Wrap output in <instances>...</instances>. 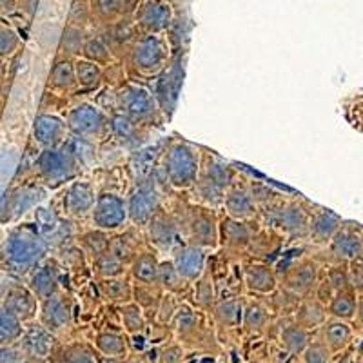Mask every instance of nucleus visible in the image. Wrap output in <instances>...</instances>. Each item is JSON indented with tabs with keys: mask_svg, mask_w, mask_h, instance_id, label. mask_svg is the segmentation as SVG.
<instances>
[{
	"mask_svg": "<svg viewBox=\"0 0 363 363\" xmlns=\"http://www.w3.org/2000/svg\"><path fill=\"white\" fill-rule=\"evenodd\" d=\"M48 251V244L33 227H18L8 236L4 245V262L9 271L24 274L38 267Z\"/></svg>",
	"mask_w": 363,
	"mask_h": 363,
	"instance_id": "f257e3e1",
	"label": "nucleus"
},
{
	"mask_svg": "<svg viewBox=\"0 0 363 363\" xmlns=\"http://www.w3.org/2000/svg\"><path fill=\"white\" fill-rule=\"evenodd\" d=\"M164 169L174 187L187 189V187L194 186L200 173L199 151L193 145L182 144V142L171 145L165 155Z\"/></svg>",
	"mask_w": 363,
	"mask_h": 363,
	"instance_id": "f03ea898",
	"label": "nucleus"
},
{
	"mask_svg": "<svg viewBox=\"0 0 363 363\" xmlns=\"http://www.w3.org/2000/svg\"><path fill=\"white\" fill-rule=\"evenodd\" d=\"M233 182V171L222 164L220 160L211 158L207 160L206 167L202 173H199L196 178V191H199L200 199L209 206H218L223 202V193Z\"/></svg>",
	"mask_w": 363,
	"mask_h": 363,
	"instance_id": "7ed1b4c3",
	"label": "nucleus"
},
{
	"mask_svg": "<svg viewBox=\"0 0 363 363\" xmlns=\"http://www.w3.org/2000/svg\"><path fill=\"white\" fill-rule=\"evenodd\" d=\"M37 167L50 186H60L77 177V160L67 149L45 147L38 157Z\"/></svg>",
	"mask_w": 363,
	"mask_h": 363,
	"instance_id": "20e7f679",
	"label": "nucleus"
},
{
	"mask_svg": "<svg viewBox=\"0 0 363 363\" xmlns=\"http://www.w3.org/2000/svg\"><path fill=\"white\" fill-rule=\"evenodd\" d=\"M93 223L102 231H115L128 220V203L115 193H102L91 209Z\"/></svg>",
	"mask_w": 363,
	"mask_h": 363,
	"instance_id": "39448f33",
	"label": "nucleus"
},
{
	"mask_svg": "<svg viewBox=\"0 0 363 363\" xmlns=\"http://www.w3.org/2000/svg\"><path fill=\"white\" fill-rule=\"evenodd\" d=\"M131 60L133 66L142 73H155L167 60V45L157 33H149L147 37L136 40Z\"/></svg>",
	"mask_w": 363,
	"mask_h": 363,
	"instance_id": "423d86ee",
	"label": "nucleus"
},
{
	"mask_svg": "<svg viewBox=\"0 0 363 363\" xmlns=\"http://www.w3.org/2000/svg\"><path fill=\"white\" fill-rule=\"evenodd\" d=\"M122 113L138 122H149L157 115V104L147 89L138 86H125L118 95Z\"/></svg>",
	"mask_w": 363,
	"mask_h": 363,
	"instance_id": "0eeeda50",
	"label": "nucleus"
},
{
	"mask_svg": "<svg viewBox=\"0 0 363 363\" xmlns=\"http://www.w3.org/2000/svg\"><path fill=\"white\" fill-rule=\"evenodd\" d=\"M108 125V116L93 104H80L67 116V128L77 136H99Z\"/></svg>",
	"mask_w": 363,
	"mask_h": 363,
	"instance_id": "6e6552de",
	"label": "nucleus"
},
{
	"mask_svg": "<svg viewBox=\"0 0 363 363\" xmlns=\"http://www.w3.org/2000/svg\"><path fill=\"white\" fill-rule=\"evenodd\" d=\"M160 211V196L151 186H142L129 196L128 218L138 225H147Z\"/></svg>",
	"mask_w": 363,
	"mask_h": 363,
	"instance_id": "1a4fd4ad",
	"label": "nucleus"
},
{
	"mask_svg": "<svg viewBox=\"0 0 363 363\" xmlns=\"http://www.w3.org/2000/svg\"><path fill=\"white\" fill-rule=\"evenodd\" d=\"M71 322V301L60 293L40 301V323L51 333H58Z\"/></svg>",
	"mask_w": 363,
	"mask_h": 363,
	"instance_id": "9d476101",
	"label": "nucleus"
},
{
	"mask_svg": "<svg viewBox=\"0 0 363 363\" xmlns=\"http://www.w3.org/2000/svg\"><path fill=\"white\" fill-rule=\"evenodd\" d=\"M53 333L45 329L42 323H35L24 330L21 338V351L29 359H45L53 351Z\"/></svg>",
	"mask_w": 363,
	"mask_h": 363,
	"instance_id": "9b49d317",
	"label": "nucleus"
},
{
	"mask_svg": "<svg viewBox=\"0 0 363 363\" xmlns=\"http://www.w3.org/2000/svg\"><path fill=\"white\" fill-rule=\"evenodd\" d=\"M173 264L187 281H196L206 271V252L200 245H182L174 251Z\"/></svg>",
	"mask_w": 363,
	"mask_h": 363,
	"instance_id": "f8f14e48",
	"label": "nucleus"
},
{
	"mask_svg": "<svg viewBox=\"0 0 363 363\" xmlns=\"http://www.w3.org/2000/svg\"><path fill=\"white\" fill-rule=\"evenodd\" d=\"M318 281V269L313 262L303 260L294 264L293 267L287 269L284 277V287L293 291L298 296H307L311 291L316 287Z\"/></svg>",
	"mask_w": 363,
	"mask_h": 363,
	"instance_id": "ddd939ff",
	"label": "nucleus"
},
{
	"mask_svg": "<svg viewBox=\"0 0 363 363\" xmlns=\"http://www.w3.org/2000/svg\"><path fill=\"white\" fill-rule=\"evenodd\" d=\"M189 231L191 238L196 245L200 247H215L216 240H218V225L215 222V216L213 213H207V211L199 209L194 211L189 220Z\"/></svg>",
	"mask_w": 363,
	"mask_h": 363,
	"instance_id": "4468645a",
	"label": "nucleus"
},
{
	"mask_svg": "<svg viewBox=\"0 0 363 363\" xmlns=\"http://www.w3.org/2000/svg\"><path fill=\"white\" fill-rule=\"evenodd\" d=\"M95 202V189L89 182H73L66 193L64 207H66L67 215L84 216L93 209Z\"/></svg>",
	"mask_w": 363,
	"mask_h": 363,
	"instance_id": "2eb2a0df",
	"label": "nucleus"
},
{
	"mask_svg": "<svg viewBox=\"0 0 363 363\" xmlns=\"http://www.w3.org/2000/svg\"><path fill=\"white\" fill-rule=\"evenodd\" d=\"M142 28L149 33H158L162 29H165L171 22V9L169 6L158 0H149L142 6L140 13L136 15Z\"/></svg>",
	"mask_w": 363,
	"mask_h": 363,
	"instance_id": "dca6fc26",
	"label": "nucleus"
},
{
	"mask_svg": "<svg viewBox=\"0 0 363 363\" xmlns=\"http://www.w3.org/2000/svg\"><path fill=\"white\" fill-rule=\"evenodd\" d=\"M363 240L351 229H338L333 240H330V255L336 262L354 260L356 256L362 255Z\"/></svg>",
	"mask_w": 363,
	"mask_h": 363,
	"instance_id": "f3484780",
	"label": "nucleus"
},
{
	"mask_svg": "<svg viewBox=\"0 0 363 363\" xmlns=\"http://www.w3.org/2000/svg\"><path fill=\"white\" fill-rule=\"evenodd\" d=\"M64 131H66L64 120L55 115H40L35 120V138L44 147H57L58 142L62 140Z\"/></svg>",
	"mask_w": 363,
	"mask_h": 363,
	"instance_id": "a211bd4d",
	"label": "nucleus"
},
{
	"mask_svg": "<svg viewBox=\"0 0 363 363\" xmlns=\"http://www.w3.org/2000/svg\"><path fill=\"white\" fill-rule=\"evenodd\" d=\"M37 296L31 293V289L15 287L6 296L4 307L8 311H11L18 320L28 322V320H33L35 314H37Z\"/></svg>",
	"mask_w": 363,
	"mask_h": 363,
	"instance_id": "6ab92c4d",
	"label": "nucleus"
},
{
	"mask_svg": "<svg viewBox=\"0 0 363 363\" xmlns=\"http://www.w3.org/2000/svg\"><path fill=\"white\" fill-rule=\"evenodd\" d=\"M277 222L293 238H301V236L309 235V218H307L306 211L301 209L298 203H291V206L278 211Z\"/></svg>",
	"mask_w": 363,
	"mask_h": 363,
	"instance_id": "aec40b11",
	"label": "nucleus"
},
{
	"mask_svg": "<svg viewBox=\"0 0 363 363\" xmlns=\"http://www.w3.org/2000/svg\"><path fill=\"white\" fill-rule=\"evenodd\" d=\"M245 284L252 293L271 294L278 287V278L265 264H251L245 267Z\"/></svg>",
	"mask_w": 363,
	"mask_h": 363,
	"instance_id": "412c9836",
	"label": "nucleus"
},
{
	"mask_svg": "<svg viewBox=\"0 0 363 363\" xmlns=\"http://www.w3.org/2000/svg\"><path fill=\"white\" fill-rule=\"evenodd\" d=\"M223 203H225L229 216L236 220L249 218V216L255 215L256 211V202L252 194L244 187H233V189L227 191Z\"/></svg>",
	"mask_w": 363,
	"mask_h": 363,
	"instance_id": "4be33fe9",
	"label": "nucleus"
},
{
	"mask_svg": "<svg viewBox=\"0 0 363 363\" xmlns=\"http://www.w3.org/2000/svg\"><path fill=\"white\" fill-rule=\"evenodd\" d=\"M29 289L37 296L38 301L50 298L51 294L58 293V271L55 265L45 264L40 265L33 272V277L29 280Z\"/></svg>",
	"mask_w": 363,
	"mask_h": 363,
	"instance_id": "5701e85b",
	"label": "nucleus"
},
{
	"mask_svg": "<svg viewBox=\"0 0 363 363\" xmlns=\"http://www.w3.org/2000/svg\"><path fill=\"white\" fill-rule=\"evenodd\" d=\"M327 318V309L323 307V301L320 300H303L298 303L294 311V322L303 329L311 330L323 325Z\"/></svg>",
	"mask_w": 363,
	"mask_h": 363,
	"instance_id": "b1692460",
	"label": "nucleus"
},
{
	"mask_svg": "<svg viewBox=\"0 0 363 363\" xmlns=\"http://www.w3.org/2000/svg\"><path fill=\"white\" fill-rule=\"evenodd\" d=\"M340 229V218L330 213V211H320L313 218L309 220V235L313 236L314 242L318 244H325L330 242L333 236L338 233Z\"/></svg>",
	"mask_w": 363,
	"mask_h": 363,
	"instance_id": "393cba45",
	"label": "nucleus"
},
{
	"mask_svg": "<svg viewBox=\"0 0 363 363\" xmlns=\"http://www.w3.org/2000/svg\"><path fill=\"white\" fill-rule=\"evenodd\" d=\"M149 227V238L155 245H158L160 249H169L174 244V238H177V227L174 222L169 216L162 215L158 211L157 215L151 218V222L147 223Z\"/></svg>",
	"mask_w": 363,
	"mask_h": 363,
	"instance_id": "a878e982",
	"label": "nucleus"
},
{
	"mask_svg": "<svg viewBox=\"0 0 363 363\" xmlns=\"http://www.w3.org/2000/svg\"><path fill=\"white\" fill-rule=\"evenodd\" d=\"M220 236H222L223 244L231 249H245L251 244L249 227L242 220L231 218V216L223 220L220 225Z\"/></svg>",
	"mask_w": 363,
	"mask_h": 363,
	"instance_id": "bb28decb",
	"label": "nucleus"
},
{
	"mask_svg": "<svg viewBox=\"0 0 363 363\" xmlns=\"http://www.w3.org/2000/svg\"><path fill=\"white\" fill-rule=\"evenodd\" d=\"M158 265H160V262L157 260V256L153 252H140L131 262L133 278L140 281V284L157 285Z\"/></svg>",
	"mask_w": 363,
	"mask_h": 363,
	"instance_id": "cd10ccee",
	"label": "nucleus"
},
{
	"mask_svg": "<svg viewBox=\"0 0 363 363\" xmlns=\"http://www.w3.org/2000/svg\"><path fill=\"white\" fill-rule=\"evenodd\" d=\"M351 327L342 320L323 323L322 327V342L329 347L330 352L342 351L343 347H347V343L351 342Z\"/></svg>",
	"mask_w": 363,
	"mask_h": 363,
	"instance_id": "c85d7f7f",
	"label": "nucleus"
},
{
	"mask_svg": "<svg viewBox=\"0 0 363 363\" xmlns=\"http://www.w3.org/2000/svg\"><path fill=\"white\" fill-rule=\"evenodd\" d=\"M280 342L284 349L291 354H301L309 345V330L298 325L296 322L285 325L280 333Z\"/></svg>",
	"mask_w": 363,
	"mask_h": 363,
	"instance_id": "c756f323",
	"label": "nucleus"
},
{
	"mask_svg": "<svg viewBox=\"0 0 363 363\" xmlns=\"http://www.w3.org/2000/svg\"><path fill=\"white\" fill-rule=\"evenodd\" d=\"M22 320H18L11 311L6 309L4 306L0 307V345H13L15 342L22 338L24 327Z\"/></svg>",
	"mask_w": 363,
	"mask_h": 363,
	"instance_id": "7c9ffc66",
	"label": "nucleus"
},
{
	"mask_svg": "<svg viewBox=\"0 0 363 363\" xmlns=\"http://www.w3.org/2000/svg\"><path fill=\"white\" fill-rule=\"evenodd\" d=\"M213 316L222 327H238L244 316V307L238 300L216 301L213 307Z\"/></svg>",
	"mask_w": 363,
	"mask_h": 363,
	"instance_id": "2f4dec72",
	"label": "nucleus"
},
{
	"mask_svg": "<svg viewBox=\"0 0 363 363\" xmlns=\"http://www.w3.org/2000/svg\"><path fill=\"white\" fill-rule=\"evenodd\" d=\"M50 84L57 89H71L77 86V74H74V62L69 58H62L53 66L50 73Z\"/></svg>",
	"mask_w": 363,
	"mask_h": 363,
	"instance_id": "473e14b6",
	"label": "nucleus"
},
{
	"mask_svg": "<svg viewBox=\"0 0 363 363\" xmlns=\"http://www.w3.org/2000/svg\"><path fill=\"white\" fill-rule=\"evenodd\" d=\"M186 278L182 277L178 269L174 267L173 260L171 262H162L158 265V278L157 285H160L162 289L167 291V293H180L186 285Z\"/></svg>",
	"mask_w": 363,
	"mask_h": 363,
	"instance_id": "72a5a7b5",
	"label": "nucleus"
},
{
	"mask_svg": "<svg viewBox=\"0 0 363 363\" xmlns=\"http://www.w3.org/2000/svg\"><path fill=\"white\" fill-rule=\"evenodd\" d=\"M96 349L104 356H113V358H124L128 354V342L118 333H100L96 336Z\"/></svg>",
	"mask_w": 363,
	"mask_h": 363,
	"instance_id": "f704fd0d",
	"label": "nucleus"
},
{
	"mask_svg": "<svg viewBox=\"0 0 363 363\" xmlns=\"http://www.w3.org/2000/svg\"><path fill=\"white\" fill-rule=\"evenodd\" d=\"M269 323V313L260 303H249L244 307V316H242V327L247 333H262Z\"/></svg>",
	"mask_w": 363,
	"mask_h": 363,
	"instance_id": "c9c22d12",
	"label": "nucleus"
},
{
	"mask_svg": "<svg viewBox=\"0 0 363 363\" xmlns=\"http://www.w3.org/2000/svg\"><path fill=\"white\" fill-rule=\"evenodd\" d=\"M102 293L104 296L111 301H120V303H128L133 298V287L122 277L118 278H104L102 281Z\"/></svg>",
	"mask_w": 363,
	"mask_h": 363,
	"instance_id": "e433bc0d",
	"label": "nucleus"
},
{
	"mask_svg": "<svg viewBox=\"0 0 363 363\" xmlns=\"http://www.w3.org/2000/svg\"><path fill=\"white\" fill-rule=\"evenodd\" d=\"M329 313L338 320H351L356 313V298L351 293L338 291V294L330 298Z\"/></svg>",
	"mask_w": 363,
	"mask_h": 363,
	"instance_id": "4c0bfd02",
	"label": "nucleus"
},
{
	"mask_svg": "<svg viewBox=\"0 0 363 363\" xmlns=\"http://www.w3.org/2000/svg\"><path fill=\"white\" fill-rule=\"evenodd\" d=\"M74 74H77V84L82 87H95L102 79V69L99 64L91 62L87 58L74 62Z\"/></svg>",
	"mask_w": 363,
	"mask_h": 363,
	"instance_id": "58836bf2",
	"label": "nucleus"
},
{
	"mask_svg": "<svg viewBox=\"0 0 363 363\" xmlns=\"http://www.w3.org/2000/svg\"><path fill=\"white\" fill-rule=\"evenodd\" d=\"M194 301H196V306L203 311H213V307H215L216 293L215 285H213V280H211L209 274H202V277L196 280Z\"/></svg>",
	"mask_w": 363,
	"mask_h": 363,
	"instance_id": "ea45409f",
	"label": "nucleus"
},
{
	"mask_svg": "<svg viewBox=\"0 0 363 363\" xmlns=\"http://www.w3.org/2000/svg\"><path fill=\"white\" fill-rule=\"evenodd\" d=\"M125 264L124 262H120L111 251L104 252L100 255L99 258H95V269L96 274L100 278H118L124 274L125 271Z\"/></svg>",
	"mask_w": 363,
	"mask_h": 363,
	"instance_id": "a19ab883",
	"label": "nucleus"
},
{
	"mask_svg": "<svg viewBox=\"0 0 363 363\" xmlns=\"http://www.w3.org/2000/svg\"><path fill=\"white\" fill-rule=\"evenodd\" d=\"M80 244L82 247L86 249L87 255H91L93 258H99L100 255L109 251V244H111V240L108 238L106 231L102 229H96V231H89L86 235H82L80 238Z\"/></svg>",
	"mask_w": 363,
	"mask_h": 363,
	"instance_id": "79ce46f5",
	"label": "nucleus"
},
{
	"mask_svg": "<svg viewBox=\"0 0 363 363\" xmlns=\"http://www.w3.org/2000/svg\"><path fill=\"white\" fill-rule=\"evenodd\" d=\"M122 322H124V329L129 335H138L144 333L145 329V318L142 314V307L138 303H125L122 307Z\"/></svg>",
	"mask_w": 363,
	"mask_h": 363,
	"instance_id": "37998d69",
	"label": "nucleus"
},
{
	"mask_svg": "<svg viewBox=\"0 0 363 363\" xmlns=\"http://www.w3.org/2000/svg\"><path fill=\"white\" fill-rule=\"evenodd\" d=\"M84 44H86V35H84L82 29L73 24L64 31L62 40H60V48L66 55H80L84 50Z\"/></svg>",
	"mask_w": 363,
	"mask_h": 363,
	"instance_id": "c03bdc74",
	"label": "nucleus"
},
{
	"mask_svg": "<svg viewBox=\"0 0 363 363\" xmlns=\"http://www.w3.org/2000/svg\"><path fill=\"white\" fill-rule=\"evenodd\" d=\"M109 128H111L113 135L118 136L120 140H131L136 135V122L129 118L125 113H115L109 118Z\"/></svg>",
	"mask_w": 363,
	"mask_h": 363,
	"instance_id": "a18cd8bd",
	"label": "nucleus"
},
{
	"mask_svg": "<svg viewBox=\"0 0 363 363\" xmlns=\"http://www.w3.org/2000/svg\"><path fill=\"white\" fill-rule=\"evenodd\" d=\"M84 58L91 60V62L95 64H106L109 62V58H111V53H109V48L104 44L100 38H91V40H86L82 50Z\"/></svg>",
	"mask_w": 363,
	"mask_h": 363,
	"instance_id": "49530a36",
	"label": "nucleus"
},
{
	"mask_svg": "<svg viewBox=\"0 0 363 363\" xmlns=\"http://www.w3.org/2000/svg\"><path fill=\"white\" fill-rule=\"evenodd\" d=\"M272 298H271V301H272V307H274V309L277 311H280V313H287V311H296V307H298V303H300V298L301 296H298L296 293H293V291H289V289H274L272 291Z\"/></svg>",
	"mask_w": 363,
	"mask_h": 363,
	"instance_id": "de8ad7c7",
	"label": "nucleus"
},
{
	"mask_svg": "<svg viewBox=\"0 0 363 363\" xmlns=\"http://www.w3.org/2000/svg\"><path fill=\"white\" fill-rule=\"evenodd\" d=\"M173 318L174 330L182 336H187L189 333H193V330L196 329V325H199V318H196V314H194L189 307H182V309H178Z\"/></svg>",
	"mask_w": 363,
	"mask_h": 363,
	"instance_id": "09e8293b",
	"label": "nucleus"
},
{
	"mask_svg": "<svg viewBox=\"0 0 363 363\" xmlns=\"http://www.w3.org/2000/svg\"><path fill=\"white\" fill-rule=\"evenodd\" d=\"M109 251H111L120 262H124V264H131L136 256L135 245H133L131 240H128L125 236H116V238H113L111 244H109Z\"/></svg>",
	"mask_w": 363,
	"mask_h": 363,
	"instance_id": "8fccbe9b",
	"label": "nucleus"
},
{
	"mask_svg": "<svg viewBox=\"0 0 363 363\" xmlns=\"http://www.w3.org/2000/svg\"><path fill=\"white\" fill-rule=\"evenodd\" d=\"M303 363H330V349L323 342H314L301 352Z\"/></svg>",
	"mask_w": 363,
	"mask_h": 363,
	"instance_id": "3c124183",
	"label": "nucleus"
},
{
	"mask_svg": "<svg viewBox=\"0 0 363 363\" xmlns=\"http://www.w3.org/2000/svg\"><path fill=\"white\" fill-rule=\"evenodd\" d=\"M133 296H135V301L140 307H153L158 306V301H160V294L155 293L151 284L138 285L136 289H133Z\"/></svg>",
	"mask_w": 363,
	"mask_h": 363,
	"instance_id": "603ef678",
	"label": "nucleus"
},
{
	"mask_svg": "<svg viewBox=\"0 0 363 363\" xmlns=\"http://www.w3.org/2000/svg\"><path fill=\"white\" fill-rule=\"evenodd\" d=\"M18 35L9 28H2L0 26V58L9 57L17 51L18 48Z\"/></svg>",
	"mask_w": 363,
	"mask_h": 363,
	"instance_id": "864d4df0",
	"label": "nucleus"
},
{
	"mask_svg": "<svg viewBox=\"0 0 363 363\" xmlns=\"http://www.w3.org/2000/svg\"><path fill=\"white\" fill-rule=\"evenodd\" d=\"M124 0H95V11L106 21H111L122 11Z\"/></svg>",
	"mask_w": 363,
	"mask_h": 363,
	"instance_id": "5fc2aeb1",
	"label": "nucleus"
},
{
	"mask_svg": "<svg viewBox=\"0 0 363 363\" xmlns=\"http://www.w3.org/2000/svg\"><path fill=\"white\" fill-rule=\"evenodd\" d=\"M327 280L335 291H345L347 285H349V271H345L343 267H333L329 271Z\"/></svg>",
	"mask_w": 363,
	"mask_h": 363,
	"instance_id": "6e6d98bb",
	"label": "nucleus"
},
{
	"mask_svg": "<svg viewBox=\"0 0 363 363\" xmlns=\"http://www.w3.org/2000/svg\"><path fill=\"white\" fill-rule=\"evenodd\" d=\"M184 359V349L180 345H167L158 352L160 363H182Z\"/></svg>",
	"mask_w": 363,
	"mask_h": 363,
	"instance_id": "4d7b16f0",
	"label": "nucleus"
},
{
	"mask_svg": "<svg viewBox=\"0 0 363 363\" xmlns=\"http://www.w3.org/2000/svg\"><path fill=\"white\" fill-rule=\"evenodd\" d=\"M174 313H177V309H174V303L171 300V296L160 298V301H158V322L167 323L169 320H173Z\"/></svg>",
	"mask_w": 363,
	"mask_h": 363,
	"instance_id": "13d9d810",
	"label": "nucleus"
},
{
	"mask_svg": "<svg viewBox=\"0 0 363 363\" xmlns=\"http://www.w3.org/2000/svg\"><path fill=\"white\" fill-rule=\"evenodd\" d=\"M0 363H24V352L13 345H0Z\"/></svg>",
	"mask_w": 363,
	"mask_h": 363,
	"instance_id": "bf43d9fd",
	"label": "nucleus"
},
{
	"mask_svg": "<svg viewBox=\"0 0 363 363\" xmlns=\"http://www.w3.org/2000/svg\"><path fill=\"white\" fill-rule=\"evenodd\" d=\"M349 284L352 289L363 291V264H356L352 262L349 267Z\"/></svg>",
	"mask_w": 363,
	"mask_h": 363,
	"instance_id": "052dcab7",
	"label": "nucleus"
},
{
	"mask_svg": "<svg viewBox=\"0 0 363 363\" xmlns=\"http://www.w3.org/2000/svg\"><path fill=\"white\" fill-rule=\"evenodd\" d=\"M66 363H99V359L93 358V356L87 351H84V349H74V351H71L69 354H67Z\"/></svg>",
	"mask_w": 363,
	"mask_h": 363,
	"instance_id": "680f3d73",
	"label": "nucleus"
},
{
	"mask_svg": "<svg viewBox=\"0 0 363 363\" xmlns=\"http://www.w3.org/2000/svg\"><path fill=\"white\" fill-rule=\"evenodd\" d=\"M17 4H15V0H0V13L2 15H9V13L15 11Z\"/></svg>",
	"mask_w": 363,
	"mask_h": 363,
	"instance_id": "e2e57ef3",
	"label": "nucleus"
},
{
	"mask_svg": "<svg viewBox=\"0 0 363 363\" xmlns=\"http://www.w3.org/2000/svg\"><path fill=\"white\" fill-rule=\"evenodd\" d=\"M99 363H120V358H113V356H102V358H99Z\"/></svg>",
	"mask_w": 363,
	"mask_h": 363,
	"instance_id": "0e129e2a",
	"label": "nucleus"
},
{
	"mask_svg": "<svg viewBox=\"0 0 363 363\" xmlns=\"http://www.w3.org/2000/svg\"><path fill=\"white\" fill-rule=\"evenodd\" d=\"M358 314H359V320L363 322V296H362V300H359V303H358Z\"/></svg>",
	"mask_w": 363,
	"mask_h": 363,
	"instance_id": "69168bd1",
	"label": "nucleus"
},
{
	"mask_svg": "<svg viewBox=\"0 0 363 363\" xmlns=\"http://www.w3.org/2000/svg\"><path fill=\"white\" fill-rule=\"evenodd\" d=\"M2 74H4V64L0 60V79H2Z\"/></svg>",
	"mask_w": 363,
	"mask_h": 363,
	"instance_id": "338daca9",
	"label": "nucleus"
},
{
	"mask_svg": "<svg viewBox=\"0 0 363 363\" xmlns=\"http://www.w3.org/2000/svg\"><path fill=\"white\" fill-rule=\"evenodd\" d=\"M362 262H363V251H362Z\"/></svg>",
	"mask_w": 363,
	"mask_h": 363,
	"instance_id": "774afa93",
	"label": "nucleus"
}]
</instances>
